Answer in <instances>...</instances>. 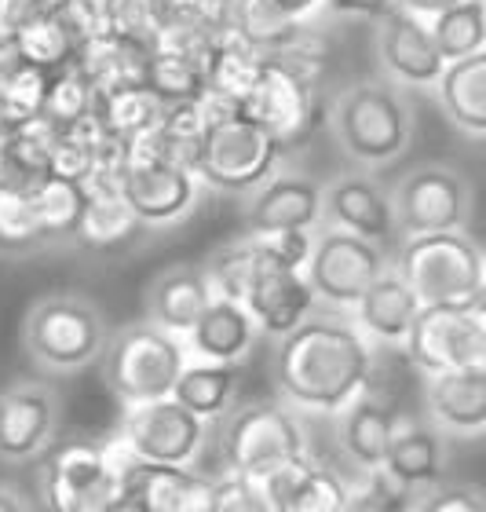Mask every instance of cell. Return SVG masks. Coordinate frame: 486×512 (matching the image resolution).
Here are the masks:
<instances>
[{"instance_id":"db71d44e","label":"cell","mask_w":486,"mask_h":512,"mask_svg":"<svg viewBox=\"0 0 486 512\" xmlns=\"http://www.w3.org/2000/svg\"><path fill=\"white\" fill-rule=\"evenodd\" d=\"M454 4H461V0H399V8L413 11V15H421V19H435L439 11L454 8Z\"/></svg>"},{"instance_id":"f907efd6","label":"cell","mask_w":486,"mask_h":512,"mask_svg":"<svg viewBox=\"0 0 486 512\" xmlns=\"http://www.w3.org/2000/svg\"><path fill=\"white\" fill-rule=\"evenodd\" d=\"M413 512H486V494L479 487H439L424 494Z\"/></svg>"},{"instance_id":"f35d334b","label":"cell","mask_w":486,"mask_h":512,"mask_svg":"<svg viewBox=\"0 0 486 512\" xmlns=\"http://www.w3.org/2000/svg\"><path fill=\"white\" fill-rule=\"evenodd\" d=\"M147 85L165 103H187V99H198L209 85V63L169 48H150Z\"/></svg>"},{"instance_id":"484cf974","label":"cell","mask_w":486,"mask_h":512,"mask_svg":"<svg viewBox=\"0 0 486 512\" xmlns=\"http://www.w3.org/2000/svg\"><path fill=\"white\" fill-rule=\"evenodd\" d=\"M399 414L388 403L373 399L370 392H362L351 406L340 410V447L351 458V465H359L362 472L381 469L388 461L391 436H395Z\"/></svg>"},{"instance_id":"d4e9b609","label":"cell","mask_w":486,"mask_h":512,"mask_svg":"<svg viewBox=\"0 0 486 512\" xmlns=\"http://www.w3.org/2000/svg\"><path fill=\"white\" fill-rule=\"evenodd\" d=\"M77 66L85 70L92 88L103 96V92H117V88L147 85L150 48L147 44L128 41V37H117V33L99 26V30L81 44Z\"/></svg>"},{"instance_id":"ffe728a7","label":"cell","mask_w":486,"mask_h":512,"mask_svg":"<svg viewBox=\"0 0 486 512\" xmlns=\"http://www.w3.org/2000/svg\"><path fill=\"white\" fill-rule=\"evenodd\" d=\"M329 227L351 231L384 246L399 235L395 227V209H391V194H384L370 176H340L326 187V216Z\"/></svg>"},{"instance_id":"74e56055","label":"cell","mask_w":486,"mask_h":512,"mask_svg":"<svg viewBox=\"0 0 486 512\" xmlns=\"http://www.w3.org/2000/svg\"><path fill=\"white\" fill-rule=\"evenodd\" d=\"M432 37L439 44L446 63H457L465 55H476L486 48V0H461L454 8L439 11L428 19Z\"/></svg>"},{"instance_id":"816d5d0a","label":"cell","mask_w":486,"mask_h":512,"mask_svg":"<svg viewBox=\"0 0 486 512\" xmlns=\"http://www.w3.org/2000/svg\"><path fill=\"white\" fill-rule=\"evenodd\" d=\"M399 0H322L329 15H344V19H373L381 22Z\"/></svg>"},{"instance_id":"2e32d148","label":"cell","mask_w":486,"mask_h":512,"mask_svg":"<svg viewBox=\"0 0 486 512\" xmlns=\"http://www.w3.org/2000/svg\"><path fill=\"white\" fill-rule=\"evenodd\" d=\"M59 410L44 384L19 381L0 388V461L37 458L55 436Z\"/></svg>"},{"instance_id":"4316f807","label":"cell","mask_w":486,"mask_h":512,"mask_svg":"<svg viewBox=\"0 0 486 512\" xmlns=\"http://www.w3.org/2000/svg\"><path fill=\"white\" fill-rule=\"evenodd\" d=\"M52 74L55 70L33 66L11 52L8 37L0 41V118H4V128L44 118Z\"/></svg>"},{"instance_id":"83f0119b","label":"cell","mask_w":486,"mask_h":512,"mask_svg":"<svg viewBox=\"0 0 486 512\" xmlns=\"http://www.w3.org/2000/svg\"><path fill=\"white\" fill-rule=\"evenodd\" d=\"M435 88L446 118L468 136H486V48L446 63V74Z\"/></svg>"},{"instance_id":"f546056e","label":"cell","mask_w":486,"mask_h":512,"mask_svg":"<svg viewBox=\"0 0 486 512\" xmlns=\"http://www.w3.org/2000/svg\"><path fill=\"white\" fill-rule=\"evenodd\" d=\"M267 59L271 55L264 48H256L253 41H245L242 33L227 26L209 55V85L205 88L223 99H231V103H242L253 92L256 77L264 74Z\"/></svg>"},{"instance_id":"8fae6325","label":"cell","mask_w":486,"mask_h":512,"mask_svg":"<svg viewBox=\"0 0 486 512\" xmlns=\"http://www.w3.org/2000/svg\"><path fill=\"white\" fill-rule=\"evenodd\" d=\"M238 114L267 128L282 143V150L304 147L318 121V85L311 77L296 74L293 66L267 59L253 92L238 103Z\"/></svg>"},{"instance_id":"4dcf8cb0","label":"cell","mask_w":486,"mask_h":512,"mask_svg":"<svg viewBox=\"0 0 486 512\" xmlns=\"http://www.w3.org/2000/svg\"><path fill=\"white\" fill-rule=\"evenodd\" d=\"M139 231H143V220L125 202L121 187H88L85 220H81V231L74 238L77 246L106 253V249L125 246L128 238H136Z\"/></svg>"},{"instance_id":"44dd1931","label":"cell","mask_w":486,"mask_h":512,"mask_svg":"<svg viewBox=\"0 0 486 512\" xmlns=\"http://www.w3.org/2000/svg\"><path fill=\"white\" fill-rule=\"evenodd\" d=\"M212 300H216V293L209 286L205 267L198 264L165 267L147 289V319L154 326H161V330L176 333V337H187Z\"/></svg>"},{"instance_id":"4fadbf2b","label":"cell","mask_w":486,"mask_h":512,"mask_svg":"<svg viewBox=\"0 0 486 512\" xmlns=\"http://www.w3.org/2000/svg\"><path fill=\"white\" fill-rule=\"evenodd\" d=\"M117 187L143 227H172L198 209L201 176L180 161H128Z\"/></svg>"},{"instance_id":"ac0fdd59","label":"cell","mask_w":486,"mask_h":512,"mask_svg":"<svg viewBox=\"0 0 486 512\" xmlns=\"http://www.w3.org/2000/svg\"><path fill=\"white\" fill-rule=\"evenodd\" d=\"M318 297L311 282H307V271H293V267H275L264 264L260 256V271H256V282L245 297V308L253 311L256 326L267 333V337H286L293 333L300 322L311 319Z\"/></svg>"},{"instance_id":"11a10c76","label":"cell","mask_w":486,"mask_h":512,"mask_svg":"<svg viewBox=\"0 0 486 512\" xmlns=\"http://www.w3.org/2000/svg\"><path fill=\"white\" fill-rule=\"evenodd\" d=\"M275 4H282V8H286L289 15H296V19H307L322 0H275Z\"/></svg>"},{"instance_id":"f6af8a7d","label":"cell","mask_w":486,"mask_h":512,"mask_svg":"<svg viewBox=\"0 0 486 512\" xmlns=\"http://www.w3.org/2000/svg\"><path fill=\"white\" fill-rule=\"evenodd\" d=\"M315 469H318L315 461L307 458V454H300V458H286V461H278V465H271V469L256 472L249 480L256 483V491H260L267 509L289 512L296 502V494L304 491V483L315 476Z\"/></svg>"},{"instance_id":"681fc988","label":"cell","mask_w":486,"mask_h":512,"mask_svg":"<svg viewBox=\"0 0 486 512\" xmlns=\"http://www.w3.org/2000/svg\"><path fill=\"white\" fill-rule=\"evenodd\" d=\"M209 512H271L256 491V483L242 472H231V476H223L216 480L212 487V509Z\"/></svg>"},{"instance_id":"8d00e7d4","label":"cell","mask_w":486,"mask_h":512,"mask_svg":"<svg viewBox=\"0 0 486 512\" xmlns=\"http://www.w3.org/2000/svg\"><path fill=\"white\" fill-rule=\"evenodd\" d=\"M227 26L242 33L245 41H253L256 48H264L267 55H275L304 26V19L289 15L275 0H231L227 4Z\"/></svg>"},{"instance_id":"e575fe53","label":"cell","mask_w":486,"mask_h":512,"mask_svg":"<svg viewBox=\"0 0 486 512\" xmlns=\"http://www.w3.org/2000/svg\"><path fill=\"white\" fill-rule=\"evenodd\" d=\"M4 37H8L11 52L22 55L33 66H44V70H63L81 52V37L59 15H41V19L22 22L19 30L4 33Z\"/></svg>"},{"instance_id":"9a60e30c","label":"cell","mask_w":486,"mask_h":512,"mask_svg":"<svg viewBox=\"0 0 486 512\" xmlns=\"http://www.w3.org/2000/svg\"><path fill=\"white\" fill-rule=\"evenodd\" d=\"M377 55H381L384 70L402 85L432 88L446 74V59L435 44L428 19L399 8V4L377 22Z\"/></svg>"},{"instance_id":"52a82bcc","label":"cell","mask_w":486,"mask_h":512,"mask_svg":"<svg viewBox=\"0 0 486 512\" xmlns=\"http://www.w3.org/2000/svg\"><path fill=\"white\" fill-rule=\"evenodd\" d=\"M117 439L132 458L194 469V461L209 443V421L187 410L176 395H169V399H154V403L125 406Z\"/></svg>"},{"instance_id":"94428289","label":"cell","mask_w":486,"mask_h":512,"mask_svg":"<svg viewBox=\"0 0 486 512\" xmlns=\"http://www.w3.org/2000/svg\"><path fill=\"white\" fill-rule=\"evenodd\" d=\"M0 132H4V118H0Z\"/></svg>"},{"instance_id":"836d02e7","label":"cell","mask_w":486,"mask_h":512,"mask_svg":"<svg viewBox=\"0 0 486 512\" xmlns=\"http://www.w3.org/2000/svg\"><path fill=\"white\" fill-rule=\"evenodd\" d=\"M33 209L41 220V231L48 242H74L81 231L88 209V187L81 180H66V176H48V180L33 183Z\"/></svg>"},{"instance_id":"8992f818","label":"cell","mask_w":486,"mask_h":512,"mask_svg":"<svg viewBox=\"0 0 486 512\" xmlns=\"http://www.w3.org/2000/svg\"><path fill=\"white\" fill-rule=\"evenodd\" d=\"M286 150L267 128L253 125L242 114H227L216 125H209L201 139L194 172L201 176L205 187L227 194H245L264 187L278 169V158Z\"/></svg>"},{"instance_id":"f1b7e54d","label":"cell","mask_w":486,"mask_h":512,"mask_svg":"<svg viewBox=\"0 0 486 512\" xmlns=\"http://www.w3.org/2000/svg\"><path fill=\"white\" fill-rule=\"evenodd\" d=\"M384 465L406 483H413V487H432L439 480V472H443V436H439V425L399 417Z\"/></svg>"},{"instance_id":"7402d4cb","label":"cell","mask_w":486,"mask_h":512,"mask_svg":"<svg viewBox=\"0 0 486 512\" xmlns=\"http://www.w3.org/2000/svg\"><path fill=\"white\" fill-rule=\"evenodd\" d=\"M424 403L432 425L457 436H476L486 428V374L476 366L428 374Z\"/></svg>"},{"instance_id":"ba28073f","label":"cell","mask_w":486,"mask_h":512,"mask_svg":"<svg viewBox=\"0 0 486 512\" xmlns=\"http://www.w3.org/2000/svg\"><path fill=\"white\" fill-rule=\"evenodd\" d=\"M125 498V465L114 450L63 447L44 469L48 512H110Z\"/></svg>"},{"instance_id":"7bdbcfd3","label":"cell","mask_w":486,"mask_h":512,"mask_svg":"<svg viewBox=\"0 0 486 512\" xmlns=\"http://www.w3.org/2000/svg\"><path fill=\"white\" fill-rule=\"evenodd\" d=\"M165 4L161 0H99V22L103 30L128 37L136 44L154 48L161 26H165Z\"/></svg>"},{"instance_id":"6f0895ef","label":"cell","mask_w":486,"mask_h":512,"mask_svg":"<svg viewBox=\"0 0 486 512\" xmlns=\"http://www.w3.org/2000/svg\"><path fill=\"white\" fill-rule=\"evenodd\" d=\"M110 512H150V509H147V505H143V502H139V498H132V494H125V498H121V502H117Z\"/></svg>"},{"instance_id":"9c48e42d","label":"cell","mask_w":486,"mask_h":512,"mask_svg":"<svg viewBox=\"0 0 486 512\" xmlns=\"http://www.w3.org/2000/svg\"><path fill=\"white\" fill-rule=\"evenodd\" d=\"M391 209L402 238L461 231L472 213V191L465 176L450 165H417L395 183Z\"/></svg>"},{"instance_id":"6da1fadb","label":"cell","mask_w":486,"mask_h":512,"mask_svg":"<svg viewBox=\"0 0 486 512\" xmlns=\"http://www.w3.org/2000/svg\"><path fill=\"white\" fill-rule=\"evenodd\" d=\"M373 377V352L359 326L340 319H307L278 337L275 384L282 399L311 414H340Z\"/></svg>"},{"instance_id":"ee69618b","label":"cell","mask_w":486,"mask_h":512,"mask_svg":"<svg viewBox=\"0 0 486 512\" xmlns=\"http://www.w3.org/2000/svg\"><path fill=\"white\" fill-rule=\"evenodd\" d=\"M413 505H417V487L381 465L366 472V483L348 494L344 512H413Z\"/></svg>"},{"instance_id":"5bb4252c","label":"cell","mask_w":486,"mask_h":512,"mask_svg":"<svg viewBox=\"0 0 486 512\" xmlns=\"http://www.w3.org/2000/svg\"><path fill=\"white\" fill-rule=\"evenodd\" d=\"M476 341L479 322L472 300L468 304H424L402 348L417 370L439 374V370L476 366Z\"/></svg>"},{"instance_id":"91938a15","label":"cell","mask_w":486,"mask_h":512,"mask_svg":"<svg viewBox=\"0 0 486 512\" xmlns=\"http://www.w3.org/2000/svg\"><path fill=\"white\" fill-rule=\"evenodd\" d=\"M216 4H223V8H227V4H231V0H216Z\"/></svg>"},{"instance_id":"f5cc1de1","label":"cell","mask_w":486,"mask_h":512,"mask_svg":"<svg viewBox=\"0 0 486 512\" xmlns=\"http://www.w3.org/2000/svg\"><path fill=\"white\" fill-rule=\"evenodd\" d=\"M472 308H476V322H479V341H476V370L486 374V289L472 300Z\"/></svg>"},{"instance_id":"277c9868","label":"cell","mask_w":486,"mask_h":512,"mask_svg":"<svg viewBox=\"0 0 486 512\" xmlns=\"http://www.w3.org/2000/svg\"><path fill=\"white\" fill-rule=\"evenodd\" d=\"M395 271L421 304H468L486 289V256L465 231H432L402 242Z\"/></svg>"},{"instance_id":"7c38bea8","label":"cell","mask_w":486,"mask_h":512,"mask_svg":"<svg viewBox=\"0 0 486 512\" xmlns=\"http://www.w3.org/2000/svg\"><path fill=\"white\" fill-rule=\"evenodd\" d=\"M307 454L304 428L296 414L282 403H249L234 410L223 432V458L231 472L256 476L278 461Z\"/></svg>"},{"instance_id":"7a4b0ae2","label":"cell","mask_w":486,"mask_h":512,"mask_svg":"<svg viewBox=\"0 0 486 512\" xmlns=\"http://www.w3.org/2000/svg\"><path fill=\"white\" fill-rule=\"evenodd\" d=\"M103 311L77 293H52L41 297L22 319V348L41 370L52 374H77L106 352Z\"/></svg>"},{"instance_id":"680465c9","label":"cell","mask_w":486,"mask_h":512,"mask_svg":"<svg viewBox=\"0 0 486 512\" xmlns=\"http://www.w3.org/2000/svg\"><path fill=\"white\" fill-rule=\"evenodd\" d=\"M0 183H4V132H0Z\"/></svg>"},{"instance_id":"7dc6e473","label":"cell","mask_w":486,"mask_h":512,"mask_svg":"<svg viewBox=\"0 0 486 512\" xmlns=\"http://www.w3.org/2000/svg\"><path fill=\"white\" fill-rule=\"evenodd\" d=\"M253 238L260 256H264V264H275V267L307 271V260L315 253L311 231H271V235H253Z\"/></svg>"},{"instance_id":"ab89813d","label":"cell","mask_w":486,"mask_h":512,"mask_svg":"<svg viewBox=\"0 0 486 512\" xmlns=\"http://www.w3.org/2000/svg\"><path fill=\"white\" fill-rule=\"evenodd\" d=\"M41 246H48V238L33 209L30 187L0 183V256H26Z\"/></svg>"},{"instance_id":"603a6c76","label":"cell","mask_w":486,"mask_h":512,"mask_svg":"<svg viewBox=\"0 0 486 512\" xmlns=\"http://www.w3.org/2000/svg\"><path fill=\"white\" fill-rule=\"evenodd\" d=\"M421 300L406 286V278L388 267L370 289H366V297L355 304V326H359L366 337L381 344H406L410 337L413 322L421 315Z\"/></svg>"},{"instance_id":"bcb514c9","label":"cell","mask_w":486,"mask_h":512,"mask_svg":"<svg viewBox=\"0 0 486 512\" xmlns=\"http://www.w3.org/2000/svg\"><path fill=\"white\" fill-rule=\"evenodd\" d=\"M271 59H278V63H286V66H293L296 74H304V77H311L318 85V77L326 74V59H329V41H326V33L322 30H315L311 22L304 19V26L289 37L282 48H278Z\"/></svg>"},{"instance_id":"1f68e13d","label":"cell","mask_w":486,"mask_h":512,"mask_svg":"<svg viewBox=\"0 0 486 512\" xmlns=\"http://www.w3.org/2000/svg\"><path fill=\"white\" fill-rule=\"evenodd\" d=\"M55 125L48 118L4 128V183L33 187L52 176Z\"/></svg>"},{"instance_id":"3957f363","label":"cell","mask_w":486,"mask_h":512,"mask_svg":"<svg viewBox=\"0 0 486 512\" xmlns=\"http://www.w3.org/2000/svg\"><path fill=\"white\" fill-rule=\"evenodd\" d=\"M329 128L351 161L388 165L410 147L413 114L381 81H355L329 103Z\"/></svg>"},{"instance_id":"d6986e66","label":"cell","mask_w":486,"mask_h":512,"mask_svg":"<svg viewBox=\"0 0 486 512\" xmlns=\"http://www.w3.org/2000/svg\"><path fill=\"white\" fill-rule=\"evenodd\" d=\"M125 465V494L139 498L150 512H209L212 487L216 480H205L194 469L183 465H158L143 458H121Z\"/></svg>"},{"instance_id":"30bf717a","label":"cell","mask_w":486,"mask_h":512,"mask_svg":"<svg viewBox=\"0 0 486 512\" xmlns=\"http://www.w3.org/2000/svg\"><path fill=\"white\" fill-rule=\"evenodd\" d=\"M388 271L384 246L362 235L329 227L315 238V253L307 260V282L315 297L329 308H351L366 297V289Z\"/></svg>"},{"instance_id":"b9f144b4","label":"cell","mask_w":486,"mask_h":512,"mask_svg":"<svg viewBox=\"0 0 486 512\" xmlns=\"http://www.w3.org/2000/svg\"><path fill=\"white\" fill-rule=\"evenodd\" d=\"M99 92L92 88V81L85 77V70L77 66V59L63 70L52 74V88H48V107H44V118L52 121L55 128L77 125L96 114Z\"/></svg>"},{"instance_id":"9f6ffc18","label":"cell","mask_w":486,"mask_h":512,"mask_svg":"<svg viewBox=\"0 0 486 512\" xmlns=\"http://www.w3.org/2000/svg\"><path fill=\"white\" fill-rule=\"evenodd\" d=\"M0 512H30V509H26V502H22V494L0 487Z\"/></svg>"},{"instance_id":"6125c7cd","label":"cell","mask_w":486,"mask_h":512,"mask_svg":"<svg viewBox=\"0 0 486 512\" xmlns=\"http://www.w3.org/2000/svg\"><path fill=\"white\" fill-rule=\"evenodd\" d=\"M0 8H4V0H0Z\"/></svg>"},{"instance_id":"e0dca14e","label":"cell","mask_w":486,"mask_h":512,"mask_svg":"<svg viewBox=\"0 0 486 512\" xmlns=\"http://www.w3.org/2000/svg\"><path fill=\"white\" fill-rule=\"evenodd\" d=\"M326 216V191L307 176H271L264 187H256L253 202L245 209L249 235H271V231H315Z\"/></svg>"},{"instance_id":"c3c4849f","label":"cell","mask_w":486,"mask_h":512,"mask_svg":"<svg viewBox=\"0 0 486 512\" xmlns=\"http://www.w3.org/2000/svg\"><path fill=\"white\" fill-rule=\"evenodd\" d=\"M348 494H351V487L340 480L337 472H329L318 465L315 476L304 483V491L296 494V502L289 512H344Z\"/></svg>"},{"instance_id":"d6a6232c","label":"cell","mask_w":486,"mask_h":512,"mask_svg":"<svg viewBox=\"0 0 486 512\" xmlns=\"http://www.w3.org/2000/svg\"><path fill=\"white\" fill-rule=\"evenodd\" d=\"M165 110H169V103H165L150 85L103 92L96 103V114H99V121H103V128L110 136L121 139V143H132V139L154 132V128L165 121Z\"/></svg>"},{"instance_id":"cb8c5ba5","label":"cell","mask_w":486,"mask_h":512,"mask_svg":"<svg viewBox=\"0 0 486 512\" xmlns=\"http://www.w3.org/2000/svg\"><path fill=\"white\" fill-rule=\"evenodd\" d=\"M256 333L260 326H256L253 311L238 300L216 297L205 308V315L194 322L187 341H191V352L201 355L205 363H242L245 355L253 352Z\"/></svg>"},{"instance_id":"60d3db41","label":"cell","mask_w":486,"mask_h":512,"mask_svg":"<svg viewBox=\"0 0 486 512\" xmlns=\"http://www.w3.org/2000/svg\"><path fill=\"white\" fill-rule=\"evenodd\" d=\"M256 271H260V249H256L253 235L242 238V242H227V246L216 249L205 260V275H209L212 293L223 300H238V304H245V297H249Z\"/></svg>"},{"instance_id":"5b68a950","label":"cell","mask_w":486,"mask_h":512,"mask_svg":"<svg viewBox=\"0 0 486 512\" xmlns=\"http://www.w3.org/2000/svg\"><path fill=\"white\" fill-rule=\"evenodd\" d=\"M106 384L125 406L169 399L176 381L187 370V348L176 333L161 330L154 322L125 326L106 344Z\"/></svg>"},{"instance_id":"d590c367","label":"cell","mask_w":486,"mask_h":512,"mask_svg":"<svg viewBox=\"0 0 486 512\" xmlns=\"http://www.w3.org/2000/svg\"><path fill=\"white\" fill-rule=\"evenodd\" d=\"M234 388H238V377H234V363H187V370L176 381V399H180L187 410H194L205 421H216L231 410Z\"/></svg>"}]
</instances>
